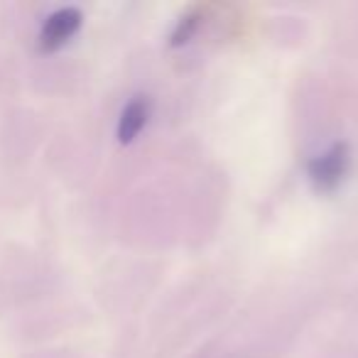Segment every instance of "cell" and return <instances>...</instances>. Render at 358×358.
Returning <instances> with one entry per match:
<instances>
[{"label": "cell", "instance_id": "cell-1", "mask_svg": "<svg viewBox=\"0 0 358 358\" xmlns=\"http://www.w3.org/2000/svg\"><path fill=\"white\" fill-rule=\"evenodd\" d=\"M351 164V152H348L346 143H334L329 150H324L322 155L309 159L307 172L312 185L317 192H334L343 182Z\"/></svg>", "mask_w": 358, "mask_h": 358}, {"label": "cell", "instance_id": "cell-2", "mask_svg": "<svg viewBox=\"0 0 358 358\" xmlns=\"http://www.w3.org/2000/svg\"><path fill=\"white\" fill-rule=\"evenodd\" d=\"M81 27V13L76 8H62V10L52 13L47 17L45 27H42L40 42L45 50H55V47L64 45L71 35Z\"/></svg>", "mask_w": 358, "mask_h": 358}, {"label": "cell", "instance_id": "cell-3", "mask_svg": "<svg viewBox=\"0 0 358 358\" xmlns=\"http://www.w3.org/2000/svg\"><path fill=\"white\" fill-rule=\"evenodd\" d=\"M150 118V101L145 96H135L128 101V106L123 108L118 120V140L120 143H133L140 135V130L148 125Z\"/></svg>", "mask_w": 358, "mask_h": 358}]
</instances>
